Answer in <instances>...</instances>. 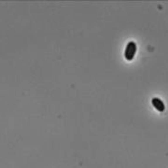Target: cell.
<instances>
[{
	"mask_svg": "<svg viewBox=\"0 0 168 168\" xmlns=\"http://www.w3.org/2000/svg\"><path fill=\"white\" fill-rule=\"evenodd\" d=\"M136 52V44L134 41H130L127 44L125 52H124V57L128 61H132L135 57V54Z\"/></svg>",
	"mask_w": 168,
	"mask_h": 168,
	"instance_id": "1",
	"label": "cell"
},
{
	"mask_svg": "<svg viewBox=\"0 0 168 168\" xmlns=\"http://www.w3.org/2000/svg\"><path fill=\"white\" fill-rule=\"evenodd\" d=\"M151 103H152L153 107H154L158 111H160V112L164 111V109H165V106H164V102H162V101L160 99V98H157V97L152 98Z\"/></svg>",
	"mask_w": 168,
	"mask_h": 168,
	"instance_id": "2",
	"label": "cell"
}]
</instances>
